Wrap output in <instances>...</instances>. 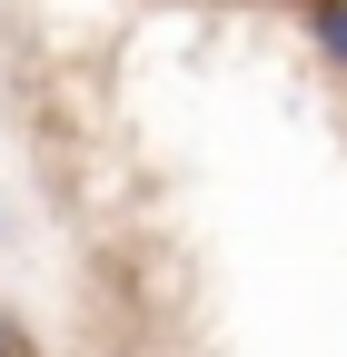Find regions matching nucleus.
Returning <instances> with one entry per match:
<instances>
[{"mask_svg":"<svg viewBox=\"0 0 347 357\" xmlns=\"http://www.w3.org/2000/svg\"><path fill=\"white\" fill-rule=\"evenodd\" d=\"M308 40H318L337 70H347V0H318V10H308Z\"/></svg>","mask_w":347,"mask_h":357,"instance_id":"f257e3e1","label":"nucleus"},{"mask_svg":"<svg viewBox=\"0 0 347 357\" xmlns=\"http://www.w3.org/2000/svg\"><path fill=\"white\" fill-rule=\"evenodd\" d=\"M0 357H10V328H0Z\"/></svg>","mask_w":347,"mask_h":357,"instance_id":"f03ea898","label":"nucleus"}]
</instances>
